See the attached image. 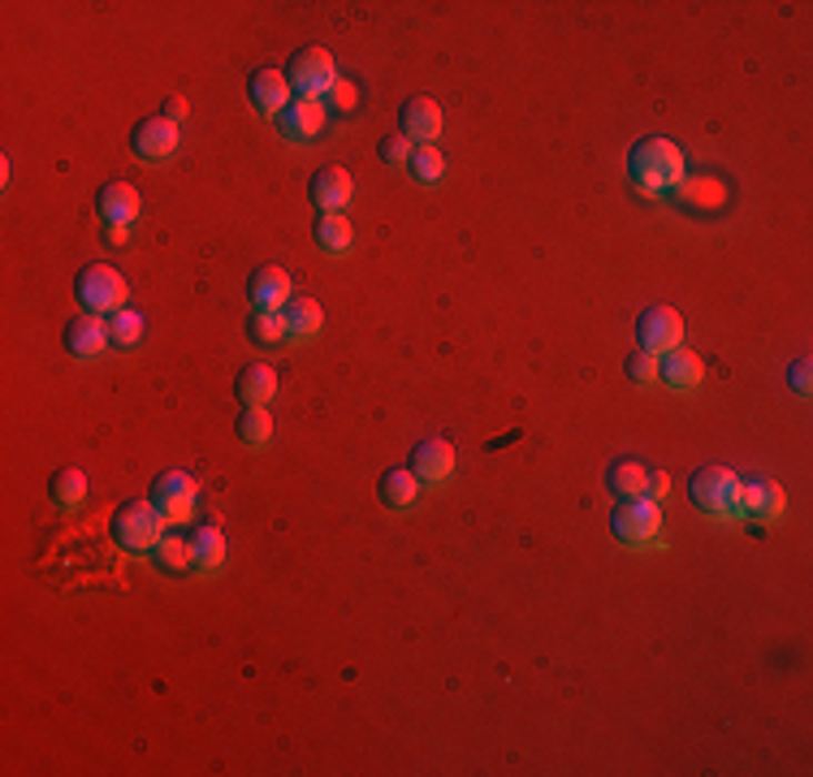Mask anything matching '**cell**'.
I'll use <instances>...</instances> for the list:
<instances>
[{
  "label": "cell",
  "mask_w": 813,
  "mask_h": 777,
  "mask_svg": "<svg viewBox=\"0 0 813 777\" xmlns=\"http://www.w3.org/2000/svg\"><path fill=\"white\" fill-rule=\"evenodd\" d=\"M164 514L152 505V497H134V502L118 505L113 514V541L126 553H152L164 536Z\"/></svg>",
  "instance_id": "obj_3"
},
{
  "label": "cell",
  "mask_w": 813,
  "mask_h": 777,
  "mask_svg": "<svg viewBox=\"0 0 813 777\" xmlns=\"http://www.w3.org/2000/svg\"><path fill=\"white\" fill-rule=\"evenodd\" d=\"M645 480H650V471L636 463V458H619V463H610V471H606V488L614 502L645 497Z\"/></svg>",
  "instance_id": "obj_23"
},
{
  "label": "cell",
  "mask_w": 813,
  "mask_h": 777,
  "mask_svg": "<svg viewBox=\"0 0 813 777\" xmlns=\"http://www.w3.org/2000/svg\"><path fill=\"white\" fill-rule=\"evenodd\" d=\"M285 320H290V337L294 342H308V337H317L321 333V324H325V311H321V303L317 299H290L285 303Z\"/></svg>",
  "instance_id": "obj_27"
},
{
  "label": "cell",
  "mask_w": 813,
  "mask_h": 777,
  "mask_svg": "<svg viewBox=\"0 0 813 777\" xmlns=\"http://www.w3.org/2000/svg\"><path fill=\"white\" fill-rule=\"evenodd\" d=\"M377 152L385 164H411V152H415V143L406 139V134H385L381 143H377Z\"/></svg>",
  "instance_id": "obj_35"
},
{
  "label": "cell",
  "mask_w": 813,
  "mask_h": 777,
  "mask_svg": "<svg viewBox=\"0 0 813 777\" xmlns=\"http://www.w3.org/2000/svg\"><path fill=\"white\" fill-rule=\"evenodd\" d=\"M636 342L650 354H666V350L684 346V315L675 307H645L636 320Z\"/></svg>",
  "instance_id": "obj_10"
},
{
  "label": "cell",
  "mask_w": 813,
  "mask_h": 777,
  "mask_svg": "<svg viewBox=\"0 0 813 777\" xmlns=\"http://www.w3.org/2000/svg\"><path fill=\"white\" fill-rule=\"evenodd\" d=\"M152 557H157V566H161L164 575H187V571H195V548L187 536H178V532H164L161 544L152 548Z\"/></svg>",
  "instance_id": "obj_25"
},
{
  "label": "cell",
  "mask_w": 813,
  "mask_h": 777,
  "mask_svg": "<svg viewBox=\"0 0 813 777\" xmlns=\"http://www.w3.org/2000/svg\"><path fill=\"white\" fill-rule=\"evenodd\" d=\"M66 346H70V354H74L79 363L100 359L104 350L113 346V337H109V320H104V315H91V311L74 315V320L66 324Z\"/></svg>",
  "instance_id": "obj_14"
},
{
  "label": "cell",
  "mask_w": 813,
  "mask_h": 777,
  "mask_svg": "<svg viewBox=\"0 0 813 777\" xmlns=\"http://www.w3.org/2000/svg\"><path fill=\"white\" fill-rule=\"evenodd\" d=\"M187 113H191V109H187L182 95H169V100H164V117H169V121H182Z\"/></svg>",
  "instance_id": "obj_38"
},
{
  "label": "cell",
  "mask_w": 813,
  "mask_h": 777,
  "mask_svg": "<svg viewBox=\"0 0 813 777\" xmlns=\"http://www.w3.org/2000/svg\"><path fill=\"white\" fill-rule=\"evenodd\" d=\"M406 169L415 173V182H420V186H438V182L446 178V160H442L438 148H415Z\"/></svg>",
  "instance_id": "obj_32"
},
{
  "label": "cell",
  "mask_w": 813,
  "mask_h": 777,
  "mask_svg": "<svg viewBox=\"0 0 813 777\" xmlns=\"http://www.w3.org/2000/svg\"><path fill=\"white\" fill-rule=\"evenodd\" d=\"M152 505L164 514L169 527H182L195 518V505H200V484L191 471H161L152 480Z\"/></svg>",
  "instance_id": "obj_7"
},
{
  "label": "cell",
  "mask_w": 813,
  "mask_h": 777,
  "mask_svg": "<svg viewBox=\"0 0 813 777\" xmlns=\"http://www.w3.org/2000/svg\"><path fill=\"white\" fill-rule=\"evenodd\" d=\"M610 532H614V541L628 544V548H650V544L662 541V509H658L653 497H628V502H614Z\"/></svg>",
  "instance_id": "obj_4"
},
{
  "label": "cell",
  "mask_w": 813,
  "mask_h": 777,
  "mask_svg": "<svg viewBox=\"0 0 813 777\" xmlns=\"http://www.w3.org/2000/svg\"><path fill=\"white\" fill-rule=\"evenodd\" d=\"M810 381H813V363L810 359H796L792 367H787V385L796 397H810Z\"/></svg>",
  "instance_id": "obj_36"
},
{
  "label": "cell",
  "mask_w": 813,
  "mask_h": 777,
  "mask_svg": "<svg viewBox=\"0 0 813 777\" xmlns=\"http://www.w3.org/2000/svg\"><path fill=\"white\" fill-rule=\"evenodd\" d=\"M351 194H355V182H351V173L342 164H325V169L312 173V203L321 212H347Z\"/></svg>",
  "instance_id": "obj_18"
},
{
  "label": "cell",
  "mask_w": 813,
  "mask_h": 777,
  "mask_svg": "<svg viewBox=\"0 0 813 777\" xmlns=\"http://www.w3.org/2000/svg\"><path fill=\"white\" fill-rule=\"evenodd\" d=\"M234 393L243 397L247 406H269V402L278 397V372H273L269 363H247L243 372H239Z\"/></svg>",
  "instance_id": "obj_21"
},
{
  "label": "cell",
  "mask_w": 813,
  "mask_h": 777,
  "mask_svg": "<svg viewBox=\"0 0 813 777\" xmlns=\"http://www.w3.org/2000/svg\"><path fill=\"white\" fill-rule=\"evenodd\" d=\"M109 242H113V246H122V242H130V225H109Z\"/></svg>",
  "instance_id": "obj_39"
},
{
  "label": "cell",
  "mask_w": 813,
  "mask_h": 777,
  "mask_svg": "<svg viewBox=\"0 0 813 777\" xmlns=\"http://www.w3.org/2000/svg\"><path fill=\"white\" fill-rule=\"evenodd\" d=\"M100 216H104V225H134L139 221V191L130 186V182H109L104 191H100Z\"/></svg>",
  "instance_id": "obj_20"
},
{
  "label": "cell",
  "mask_w": 813,
  "mask_h": 777,
  "mask_svg": "<svg viewBox=\"0 0 813 777\" xmlns=\"http://www.w3.org/2000/svg\"><path fill=\"white\" fill-rule=\"evenodd\" d=\"M628 381L641 389L658 385V354L650 350H636V354H628Z\"/></svg>",
  "instance_id": "obj_34"
},
{
  "label": "cell",
  "mask_w": 813,
  "mask_h": 777,
  "mask_svg": "<svg viewBox=\"0 0 813 777\" xmlns=\"http://www.w3.org/2000/svg\"><path fill=\"white\" fill-rule=\"evenodd\" d=\"M666 493H671V475H666V471H650V480H645V497L662 502Z\"/></svg>",
  "instance_id": "obj_37"
},
{
  "label": "cell",
  "mask_w": 813,
  "mask_h": 777,
  "mask_svg": "<svg viewBox=\"0 0 813 777\" xmlns=\"http://www.w3.org/2000/svg\"><path fill=\"white\" fill-rule=\"evenodd\" d=\"M48 493H52V505H61V509H79V505L87 502V475H82L79 466H61V471L52 475Z\"/></svg>",
  "instance_id": "obj_28"
},
{
  "label": "cell",
  "mask_w": 813,
  "mask_h": 777,
  "mask_svg": "<svg viewBox=\"0 0 813 777\" xmlns=\"http://www.w3.org/2000/svg\"><path fill=\"white\" fill-rule=\"evenodd\" d=\"M329 109L325 100H312V95H294V104L278 117V125H282V134L290 143H312V139H321L329 125Z\"/></svg>",
  "instance_id": "obj_13"
},
{
  "label": "cell",
  "mask_w": 813,
  "mask_h": 777,
  "mask_svg": "<svg viewBox=\"0 0 813 777\" xmlns=\"http://www.w3.org/2000/svg\"><path fill=\"white\" fill-rule=\"evenodd\" d=\"M109 337H113V346H139L143 342V311L139 307H122L109 315Z\"/></svg>",
  "instance_id": "obj_31"
},
{
  "label": "cell",
  "mask_w": 813,
  "mask_h": 777,
  "mask_svg": "<svg viewBox=\"0 0 813 777\" xmlns=\"http://www.w3.org/2000/svg\"><path fill=\"white\" fill-rule=\"evenodd\" d=\"M74 294H79L82 311H91V315H113V311L126 307V294H130V285H126V276L113 264H87L79 272V281H74Z\"/></svg>",
  "instance_id": "obj_5"
},
{
  "label": "cell",
  "mask_w": 813,
  "mask_h": 777,
  "mask_svg": "<svg viewBox=\"0 0 813 777\" xmlns=\"http://www.w3.org/2000/svg\"><path fill=\"white\" fill-rule=\"evenodd\" d=\"M671 199H675L680 208L696 212V216H719V212H727V203H732V186H727V178H719V173H689Z\"/></svg>",
  "instance_id": "obj_8"
},
{
  "label": "cell",
  "mask_w": 813,
  "mask_h": 777,
  "mask_svg": "<svg viewBox=\"0 0 813 777\" xmlns=\"http://www.w3.org/2000/svg\"><path fill=\"white\" fill-rule=\"evenodd\" d=\"M247 95H251L255 113L273 117V121L294 104V87H290V78L282 70H255L251 82H247Z\"/></svg>",
  "instance_id": "obj_15"
},
{
  "label": "cell",
  "mask_w": 813,
  "mask_h": 777,
  "mask_svg": "<svg viewBox=\"0 0 813 777\" xmlns=\"http://www.w3.org/2000/svg\"><path fill=\"white\" fill-rule=\"evenodd\" d=\"M285 78H290V87H294V95H312V100H325L329 87L338 82V61H333V52L321 48V43H308V48H299L294 57H290V65H285Z\"/></svg>",
  "instance_id": "obj_6"
},
{
  "label": "cell",
  "mask_w": 813,
  "mask_h": 777,
  "mask_svg": "<svg viewBox=\"0 0 813 777\" xmlns=\"http://www.w3.org/2000/svg\"><path fill=\"white\" fill-rule=\"evenodd\" d=\"M239 436H243V445H251V450H264L273 441V415H269V406H247L243 415H239Z\"/></svg>",
  "instance_id": "obj_30"
},
{
  "label": "cell",
  "mask_w": 813,
  "mask_h": 777,
  "mask_svg": "<svg viewBox=\"0 0 813 777\" xmlns=\"http://www.w3.org/2000/svg\"><path fill=\"white\" fill-rule=\"evenodd\" d=\"M381 502L390 505V509H411V505L420 502V475L411 466H390L381 475Z\"/></svg>",
  "instance_id": "obj_22"
},
{
  "label": "cell",
  "mask_w": 813,
  "mask_h": 777,
  "mask_svg": "<svg viewBox=\"0 0 813 777\" xmlns=\"http://www.w3.org/2000/svg\"><path fill=\"white\" fill-rule=\"evenodd\" d=\"M399 121H403V130L415 148H433L438 139H442V125H446V113H442V104L438 100H429V95H411L403 109H399Z\"/></svg>",
  "instance_id": "obj_11"
},
{
  "label": "cell",
  "mask_w": 813,
  "mask_h": 777,
  "mask_svg": "<svg viewBox=\"0 0 813 777\" xmlns=\"http://www.w3.org/2000/svg\"><path fill=\"white\" fill-rule=\"evenodd\" d=\"M178 143H182V130H178V121H169V117H143L134 130H130V152L139 155V160H148V164H161L169 155L178 152Z\"/></svg>",
  "instance_id": "obj_9"
},
{
  "label": "cell",
  "mask_w": 813,
  "mask_h": 777,
  "mask_svg": "<svg viewBox=\"0 0 813 777\" xmlns=\"http://www.w3.org/2000/svg\"><path fill=\"white\" fill-rule=\"evenodd\" d=\"M247 294H251L255 311L285 307V303L294 299V294H290V272L278 269V264H260V269L247 276Z\"/></svg>",
  "instance_id": "obj_17"
},
{
  "label": "cell",
  "mask_w": 813,
  "mask_h": 777,
  "mask_svg": "<svg viewBox=\"0 0 813 777\" xmlns=\"http://www.w3.org/2000/svg\"><path fill=\"white\" fill-rule=\"evenodd\" d=\"M658 381L666 389H675V393H692V389L705 381V363L689 346H675L666 350V354H658Z\"/></svg>",
  "instance_id": "obj_16"
},
{
  "label": "cell",
  "mask_w": 813,
  "mask_h": 777,
  "mask_svg": "<svg viewBox=\"0 0 813 777\" xmlns=\"http://www.w3.org/2000/svg\"><path fill=\"white\" fill-rule=\"evenodd\" d=\"M285 337H290V320H285V307L255 311V315H251V342H255V346H282Z\"/></svg>",
  "instance_id": "obj_29"
},
{
  "label": "cell",
  "mask_w": 813,
  "mask_h": 777,
  "mask_svg": "<svg viewBox=\"0 0 813 777\" xmlns=\"http://www.w3.org/2000/svg\"><path fill=\"white\" fill-rule=\"evenodd\" d=\"M783 505H787V493H783L774 480H766V475L740 480V518L779 523V518H783Z\"/></svg>",
  "instance_id": "obj_12"
},
{
  "label": "cell",
  "mask_w": 813,
  "mask_h": 777,
  "mask_svg": "<svg viewBox=\"0 0 813 777\" xmlns=\"http://www.w3.org/2000/svg\"><path fill=\"white\" fill-rule=\"evenodd\" d=\"M312 238H317V246H321L325 255H347L351 242H355V230H351V221H347L342 212H321Z\"/></svg>",
  "instance_id": "obj_24"
},
{
  "label": "cell",
  "mask_w": 813,
  "mask_h": 777,
  "mask_svg": "<svg viewBox=\"0 0 813 777\" xmlns=\"http://www.w3.org/2000/svg\"><path fill=\"white\" fill-rule=\"evenodd\" d=\"M628 178L632 186L650 199H671L680 191V182L689 178V160L684 148L671 139H641L628 155Z\"/></svg>",
  "instance_id": "obj_1"
},
{
  "label": "cell",
  "mask_w": 813,
  "mask_h": 777,
  "mask_svg": "<svg viewBox=\"0 0 813 777\" xmlns=\"http://www.w3.org/2000/svg\"><path fill=\"white\" fill-rule=\"evenodd\" d=\"M191 548H195V571L200 575L221 571V562H225V536H221L217 523H200L195 536H191Z\"/></svg>",
  "instance_id": "obj_26"
},
{
  "label": "cell",
  "mask_w": 813,
  "mask_h": 777,
  "mask_svg": "<svg viewBox=\"0 0 813 777\" xmlns=\"http://www.w3.org/2000/svg\"><path fill=\"white\" fill-rule=\"evenodd\" d=\"M325 109L329 113H355V109H360V87H355V78H338V82L329 87Z\"/></svg>",
  "instance_id": "obj_33"
},
{
  "label": "cell",
  "mask_w": 813,
  "mask_h": 777,
  "mask_svg": "<svg viewBox=\"0 0 813 777\" xmlns=\"http://www.w3.org/2000/svg\"><path fill=\"white\" fill-rule=\"evenodd\" d=\"M689 497L705 518H727V523H735L740 518V475H735L732 466H719V463L701 466L692 475Z\"/></svg>",
  "instance_id": "obj_2"
},
{
  "label": "cell",
  "mask_w": 813,
  "mask_h": 777,
  "mask_svg": "<svg viewBox=\"0 0 813 777\" xmlns=\"http://www.w3.org/2000/svg\"><path fill=\"white\" fill-rule=\"evenodd\" d=\"M411 471L420 475V484H446L454 475V445L433 436V441H420L415 454H411Z\"/></svg>",
  "instance_id": "obj_19"
}]
</instances>
